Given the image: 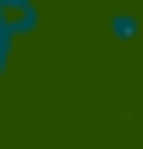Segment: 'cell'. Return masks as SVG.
<instances>
[{"instance_id": "obj_1", "label": "cell", "mask_w": 143, "mask_h": 149, "mask_svg": "<svg viewBox=\"0 0 143 149\" xmlns=\"http://www.w3.org/2000/svg\"><path fill=\"white\" fill-rule=\"evenodd\" d=\"M103 29H109V40H115V46H132V40L143 35V17H137V12H109Z\"/></svg>"}]
</instances>
